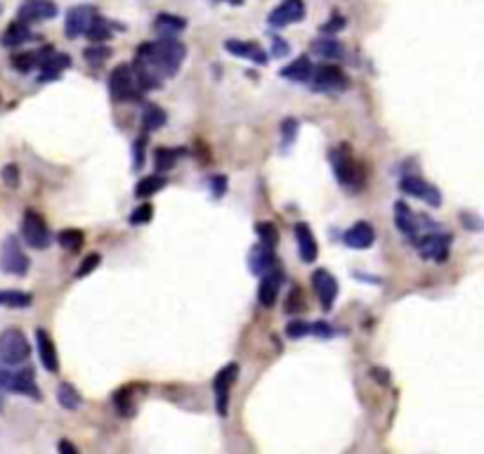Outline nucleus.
Returning a JSON list of instances; mask_svg holds the SVG:
<instances>
[{
  "mask_svg": "<svg viewBox=\"0 0 484 454\" xmlns=\"http://www.w3.org/2000/svg\"><path fill=\"white\" fill-rule=\"evenodd\" d=\"M184 55H187V48L172 36H163L159 38L156 43H144L137 48V57L135 64L147 67L149 71H154L161 78H170L177 73Z\"/></svg>",
  "mask_w": 484,
  "mask_h": 454,
  "instance_id": "f257e3e1",
  "label": "nucleus"
},
{
  "mask_svg": "<svg viewBox=\"0 0 484 454\" xmlns=\"http://www.w3.org/2000/svg\"><path fill=\"white\" fill-rule=\"evenodd\" d=\"M31 355V343L26 341L24 331L5 329L0 334V362L3 365H24Z\"/></svg>",
  "mask_w": 484,
  "mask_h": 454,
  "instance_id": "f03ea898",
  "label": "nucleus"
},
{
  "mask_svg": "<svg viewBox=\"0 0 484 454\" xmlns=\"http://www.w3.org/2000/svg\"><path fill=\"white\" fill-rule=\"evenodd\" d=\"M0 270L15 277H24L28 272V258L19 246V239L12 234L3 241V249H0Z\"/></svg>",
  "mask_w": 484,
  "mask_h": 454,
  "instance_id": "7ed1b4c3",
  "label": "nucleus"
},
{
  "mask_svg": "<svg viewBox=\"0 0 484 454\" xmlns=\"http://www.w3.org/2000/svg\"><path fill=\"white\" fill-rule=\"evenodd\" d=\"M310 85L314 90H326V93H338V90L348 88V76L341 67L336 64H319L312 67V73H310Z\"/></svg>",
  "mask_w": 484,
  "mask_h": 454,
  "instance_id": "20e7f679",
  "label": "nucleus"
},
{
  "mask_svg": "<svg viewBox=\"0 0 484 454\" xmlns=\"http://www.w3.org/2000/svg\"><path fill=\"white\" fill-rule=\"evenodd\" d=\"M21 237H24V241L31 246V249H36V251L48 249L50 229H48L45 218L40 213H36V211H26L24 220H21Z\"/></svg>",
  "mask_w": 484,
  "mask_h": 454,
  "instance_id": "39448f33",
  "label": "nucleus"
},
{
  "mask_svg": "<svg viewBox=\"0 0 484 454\" xmlns=\"http://www.w3.org/2000/svg\"><path fill=\"white\" fill-rule=\"evenodd\" d=\"M109 93H111L114 102L135 100L137 90H135V76H132L130 64H118L111 69V73H109Z\"/></svg>",
  "mask_w": 484,
  "mask_h": 454,
  "instance_id": "423d86ee",
  "label": "nucleus"
},
{
  "mask_svg": "<svg viewBox=\"0 0 484 454\" xmlns=\"http://www.w3.org/2000/svg\"><path fill=\"white\" fill-rule=\"evenodd\" d=\"M239 378V367L236 365H227L222 367L220 372L213 378V390H215V410L220 417H227L229 412V393H232V386Z\"/></svg>",
  "mask_w": 484,
  "mask_h": 454,
  "instance_id": "0eeeda50",
  "label": "nucleus"
},
{
  "mask_svg": "<svg viewBox=\"0 0 484 454\" xmlns=\"http://www.w3.org/2000/svg\"><path fill=\"white\" fill-rule=\"evenodd\" d=\"M57 17V5L53 0H24L19 5L17 19L24 24H38V21H48Z\"/></svg>",
  "mask_w": 484,
  "mask_h": 454,
  "instance_id": "6e6552de",
  "label": "nucleus"
},
{
  "mask_svg": "<svg viewBox=\"0 0 484 454\" xmlns=\"http://www.w3.org/2000/svg\"><path fill=\"white\" fill-rule=\"evenodd\" d=\"M449 241H451V237L449 234H440V232H432L428 234V237L423 239H416L413 244H416L418 254L425 258V261H437V263H445L449 258Z\"/></svg>",
  "mask_w": 484,
  "mask_h": 454,
  "instance_id": "1a4fd4ad",
  "label": "nucleus"
},
{
  "mask_svg": "<svg viewBox=\"0 0 484 454\" xmlns=\"http://www.w3.org/2000/svg\"><path fill=\"white\" fill-rule=\"evenodd\" d=\"M402 192L409 194V197H416L420 201H425L428 206H432V209H437V206L442 204V194L440 189H437L435 185H430V182L420 180V177L416 175H409L402 180Z\"/></svg>",
  "mask_w": 484,
  "mask_h": 454,
  "instance_id": "9d476101",
  "label": "nucleus"
},
{
  "mask_svg": "<svg viewBox=\"0 0 484 454\" xmlns=\"http://www.w3.org/2000/svg\"><path fill=\"white\" fill-rule=\"evenodd\" d=\"M312 289H314L316 298H319L321 308L328 313V310L333 308L336 296H338V279L333 277L331 272H326V270L319 268V270H314V272H312Z\"/></svg>",
  "mask_w": 484,
  "mask_h": 454,
  "instance_id": "9b49d317",
  "label": "nucleus"
},
{
  "mask_svg": "<svg viewBox=\"0 0 484 454\" xmlns=\"http://www.w3.org/2000/svg\"><path fill=\"white\" fill-rule=\"evenodd\" d=\"M305 19V3L303 0H284L279 8H274L269 12V26L284 28L288 24H296V21Z\"/></svg>",
  "mask_w": 484,
  "mask_h": 454,
  "instance_id": "f8f14e48",
  "label": "nucleus"
},
{
  "mask_svg": "<svg viewBox=\"0 0 484 454\" xmlns=\"http://www.w3.org/2000/svg\"><path fill=\"white\" fill-rule=\"evenodd\" d=\"M331 164H333V173H336V177L343 185H357L361 180V171L357 168L352 157L348 152H343V149L331 152Z\"/></svg>",
  "mask_w": 484,
  "mask_h": 454,
  "instance_id": "ddd939ff",
  "label": "nucleus"
},
{
  "mask_svg": "<svg viewBox=\"0 0 484 454\" xmlns=\"http://www.w3.org/2000/svg\"><path fill=\"white\" fill-rule=\"evenodd\" d=\"M224 48L227 53H232L234 57H241V60H249V62H256V64L265 67L269 62L267 53L256 43H246V40H236V38H229L224 40Z\"/></svg>",
  "mask_w": 484,
  "mask_h": 454,
  "instance_id": "4468645a",
  "label": "nucleus"
},
{
  "mask_svg": "<svg viewBox=\"0 0 484 454\" xmlns=\"http://www.w3.org/2000/svg\"><path fill=\"white\" fill-rule=\"evenodd\" d=\"M95 17V10L90 5H76L66 12V21H64V33L69 38H78L80 33H85L90 19Z\"/></svg>",
  "mask_w": 484,
  "mask_h": 454,
  "instance_id": "2eb2a0df",
  "label": "nucleus"
},
{
  "mask_svg": "<svg viewBox=\"0 0 484 454\" xmlns=\"http://www.w3.org/2000/svg\"><path fill=\"white\" fill-rule=\"evenodd\" d=\"M281 270L279 268H272L269 272L262 274V281L258 286V301L262 303V308H272L276 303V294H279V286H281Z\"/></svg>",
  "mask_w": 484,
  "mask_h": 454,
  "instance_id": "dca6fc26",
  "label": "nucleus"
},
{
  "mask_svg": "<svg viewBox=\"0 0 484 454\" xmlns=\"http://www.w3.org/2000/svg\"><path fill=\"white\" fill-rule=\"evenodd\" d=\"M343 239H345V244H348L350 249H359L361 251V249H368V246L373 244V239H376V229H373L371 222L359 220L343 234Z\"/></svg>",
  "mask_w": 484,
  "mask_h": 454,
  "instance_id": "f3484780",
  "label": "nucleus"
},
{
  "mask_svg": "<svg viewBox=\"0 0 484 454\" xmlns=\"http://www.w3.org/2000/svg\"><path fill=\"white\" fill-rule=\"evenodd\" d=\"M293 234H296L298 251H301L303 263H314L316 256H319V249H316V239H314V234H312V229H310L307 222H296Z\"/></svg>",
  "mask_w": 484,
  "mask_h": 454,
  "instance_id": "a211bd4d",
  "label": "nucleus"
},
{
  "mask_svg": "<svg viewBox=\"0 0 484 454\" xmlns=\"http://www.w3.org/2000/svg\"><path fill=\"white\" fill-rule=\"evenodd\" d=\"M36 341H38V355L43 367L50 372V374H57L60 372V358H57V348L53 343V336L45 329H36Z\"/></svg>",
  "mask_w": 484,
  "mask_h": 454,
  "instance_id": "6ab92c4d",
  "label": "nucleus"
},
{
  "mask_svg": "<svg viewBox=\"0 0 484 454\" xmlns=\"http://www.w3.org/2000/svg\"><path fill=\"white\" fill-rule=\"evenodd\" d=\"M38 67H40L38 80H40V83H48V80H57V78H60V73L64 71L66 67H71V57L62 55V53H55V50H53V53L45 57Z\"/></svg>",
  "mask_w": 484,
  "mask_h": 454,
  "instance_id": "aec40b11",
  "label": "nucleus"
},
{
  "mask_svg": "<svg viewBox=\"0 0 484 454\" xmlns=\"http://www.w3.org/2000/svg\"><path fill=\"white\" fill-rule=\"evenodd\" d=\"M8 390L28 395V398H33V400H40V388L36 386V381H33V369H28V367H26V369H21V372L10 374Z\"/></svg>",
  "mask_w": 484,
  "mask_h": 454,
  "instance_id": "412c9836",
  "label": "nucleus"
},
{
  "mask_svg": "<svg viewBox=\"0 0 484 454\" xmlns=\"http://www.w3.org/2000/svg\"><path fill=\"white\" fill-rule=\"evenodd\" d=\"M395 222L397 227H400V232L404 234L406 239L416 241L418 239V218L409 211V206L404 204V201H397L395 204Z\"/></svg>",
  "mask_w": 484,
  "mask_h": 454,
  "instance_id": "4be33fe9",
  "label": "nucleus"
},
{
  "mask_svg": "<svg viewBox=\"0 0 484 454\" xmlns=\"http://www.w3.org/2000/svg\"><path fill=\"white\" fill-rule=\"evenodd\" d=\"M249 265H251V272L253 274H262L269 272L274 265H276V258H274V249L272 246H265V244H258L256 249L251 251L249 256Z\"/></svg>",
  "mask_w": 484,
  "mask_h": 454,
  "instance_id": "5701e85b",
  "label": "nucleus"
},
{
  "mask_svg": "<svg viewBox=\"0 0 484 454\" xmlns=\"http://www.w3.org/2000/svg\"><path fill=\"white\" fill-rule=\"evenodd\" d=\"M312 53L324 57V60H341V57H345V45L336 36L316 38L312 40Z\"/></svg>",
  "mask_w": 484,
  "mask_h": 454,
  "instance_id": "b1692460",
  "label": "nucleus"
},
{
  "mask_svg": "<svg viewBox=\"0 0 484 454\" xmlns=\"http://www.w3.org/2000/svg\"><path fill=\"white\" fill-rule=\"evenodd\" d=\"M310 73H312V62H310L305 55L298 57V60H293L291 64L281 69V76H284L286 80H296V83H307Z\"/></svg>",
  "mask_w": 484,
  "mask_h": 454,
  "instance_id": "393cba45",
  "label": "nucleus"
},
{
  "mask_svg": "<svg viewBox=\"0 0 484 454\" xmlns=\"http://www.w3.org/2000/svg\"><path fill=\"white\" fill-rule=\"evenodd\" d=\"M28 38H31V28H28V24H24V21L17 19L5 28L3 45L5 48H19V45H24Z\"/></svg>",
  "mask_w": 484,
  "mask_h": 454,
  "instance_id": "a878e982",
  "label": "nucleus"
},
{
  "mask_svg": "<svg viewBox=\"0 0 484 454\" xmlns=\"http://www.w3.org/2000/svg\"><path fill=\"white\" fill-rule=\"evenodd\" d=\"M154 28L163 36H175L187 28V19L184 17H177V15H168V12H161L154 21Z\"/></svg>",
  "mask_w": 484,
  "mask_h": 454,
  "instance_id": "bb28decb",
  "label": "nucleus"
},
{
  "mask_svg": "<svg viewBox=\"0 0 484 454\" xmlns=\"http://www.w3.org/2000/svg\"><path fill=\"white\" fill-rule=\"evenodd\" d=\"M111 31H114V24L102 17H92L88 28H85V36H88L92 43H102V40H109L111 38Z\"/></svg>",
  "mask_w": 484,
  "mask_h": 454,
  "instance_id": "cd10ccee",
  "label": "nucleus"
},
{
  "mask_svg": "<svg viewBox=\"0 0 484 454\" xmlns=\"http://www.w3.org/2000/svg\"><path fill=\"white\" fill-rule=\"evenodd\" d=\"M57 241H60L62 249L71 251V254H78V251L83 249V244H85V234L76 227H66V229H62V232L57 234Z\"/></svg>",
  "mask_w": 484,
  "mask_h": 454,
  "instance_id": "c85d7f7f",
  "label": "nucleus"
},
{
  "mask_svg": "<svg viewBox=\"0 0 484 454\" xmlns=\"http://www.w3.org/2000/svg\"><path fill=\"white\" fill-rule=\"evenodd\" d=\"M57 400H60V405L69 412L78 410V407L83 405V398H80V393L71 383H60V388H57Z\"/></svg>",
  "mask_w": 484,
  "mask_h": 454,
  "instance_id": "c756f323",
  "label": "nucleus"
},
{
  "mask_svg": "<svg viewBox=\"0 0 484 454\" xmlns=\"http://www.w3.org/2000/svg\"><path fill=\"white\" fill-rule=\"evenodd\" d=\"M165 187V177L156 173V175H147V177H142L140 182H137V187H135V197L137 199H144V197H152V194H156L159 189H163Z\"/></svg>",
  "mask_w": 484,
  "mask_h": 454,
  "instance_id": "7c9ffc66",
  "label": "nucleus"
},
{
  "mask_svg": "<svg viewBox=\"0 0 484 454\" xmlns=\"http://www.w3.org/2000/svg\"><path fill=\"white\" fill-rule=\"evenodd\" d=\"M165 123V112L156 105H147L142 114V125L144 130H159Z\"/></svg>",
  "mask_w": 484,
  "mask_h": 454,
  "instance_id": "2f4dec72",
  "label": "nucleus"
},
{
  "mask_svg": "<svg viewBox=\"0 0 484 454\" xmlns=\"http://www.w3.org/2000/svg\"><path fill=\"white\" fill-rule=\"evenodd\" d=\"M31 303L33 296L24 291H0V306L5 308H28Z\"/></svg>",
  "mask_w": 484,
  "mask_h": 454,
  "instance_id": "473e14b6",
  "label": "nucleus"
},
{
  "mask_svg": "<svg viewBox=\"0 0 484 454\" xmlns=\"http://www.w3.org/2000/svg\"><path fill=\"white\" fill-rule=\"evenodd\" d=\"M177 157H180V149H159L156 159H154V166H156L159 173H165V171L175 168Z\"/></svg>",
  "mask_w": 484,
  "mask_h": 454,
  "instance_id": "72a5a7b5",
  "label": "nucleus"
},
{
  "mask_svg": "<svg viewBox=\"0 0 484 454\" xmlns=\"http://www.w3.org/2000/svg\"><path fill=\"white\" fill-rule=\"evenodd\" d=\"M109 55H111V48H107V45H92V48H85L83 50L85 62H88V64H92V67L102 64V62H105Z\"/></svg>",
  "mask_w": 484,
  "mask_h": 454,
  "instance_id": "f704fd0d",
  "label": "nucleus"
},
{
  "mask_svg": "<svg viewBox=\"0 0 484 454\" xmlns=\"http://www.w3.org/2000/svg\"><path fill=\"white\" fill-rule=\"evenodd\" d=\"M256 234L260 237V244L272 246V249H274L276 239H279V232H276V227L272 225V222H258V225H256Z\"/></svg>",
  "mask_w": 484,
  "mask_h": 454,
  "instance_id": "c9c22d12",
  "label": "nucleus"
},
{
  "mask_svg": "<svg viewBox=\"0 0 484 454\" xmlns=\"http://www.w3.org/2000/svg\"><path fill=\"white\" fill-rule=\"evenodd\" d=\"M12 67L17 69V71L28 73L31 69L38 67V57H36V53H19V55L12 57Z\"/></svg>",
  "mask_w": 484,
  "mask_h": 454,
  "instance_id": "e433bc0d",
  "label": "nucleus"
},
{
  "mask_svg": "<svg viewBox=\"0 0 484 454\" xmlns=\"http://www.w3.org/2000/svg\"><path fill=\"white\" fill-rule=\"evenodd\" d=\"M152 216H154V206L149 204V201H144V204H140L135 211H132L130 222H132V225H144V222L152 220Z\"/></svg>",
  "mask_w": 484,
  "mask_h": 454,
  "instance_id": "4c0bfd02",
  "label": "nucleus"
},
{
  "mask_svg": "<svg viewBox=\"0 0 484 454\" xmlns=\"http://www.w3.org/2000/svg\"><path fill=\"white\" fill-rule=\"evenodd\" d=\"M296 135H298V121L296 119L281 121V140H284V147H291V142L296 140Z\"/></svg>",
  "mask_w": 484,
  "mask_h": 454,
  "instance_id": "58836bf2",
  "label": "nucleus"
},
{
  "mask_svg": "<svg viewBox=\"0 0 484 454\" xmlns=\"http://www.w3.org/2000/svg\"><path fill=\"white\" fill-rule=\"evenodd\" d=\"M307 334H310V324H307V322H303V320L288 322V326H286V336L288 338L298 341V338H303V336H307Z\"/></svg>",
  "mask_w": 484,
  "mask_h": 454,
  "instance_id": "ea45409f",
  "label": "nucleus"
},
{
  "mask_svg": "<svg viewBox=\"0 0 484 454\" xmlns=\"http://www.w3.org/2000/svg\"><path fill=\"white\" fill-rule=\"evenodd\" d=\"M305 306H303V294H301V289L298 286H293L291 289V294H288V301H286V313L288 315H293V313H301Z\"/></svg>",
  "mask_w": 484,
  "mask_h": 454,
  "instance_id": "a19ab883",
  "label": "nucleus"
},
{
  "mask_svg": "<svg viewBox=\"0 0 484 454\" xmlns=\"http://www.w3.org/2000/svg\"><path fill=\"white\" fill-rule=\"evenodd\" d=\"M102 263V256L100 254H90L88 258H85L83 263H80V268L76 270V277H85V274H90L92 270H97V265Z\"/></svg>",
  "mask_w": 484,
  "mask_h": 454,
  "instance_id": "79ce46f5",
  "label": "nucleus"
},
{
  "mask_svg": "<svg viewBox=\"0 0 484 454\" xmlns=\"http://www.w3.org/2000/svg\"><path fill=\"white\" fill-rule=\"evenodd\" d=\"M343 28H345V19H343L341 15H336V17H331V21H326V24H321L319 31H321V33H331V36H333V33L343 31Z\"/></svg>",
  "mask_w": 484,
  "mask_h": 454,
  "instance_id": "37998d69",
  "label": "nucleus"
},
{
  "mask_svg": "<svg viewBox=\"0 0 484 454\" xmlns=\"http://www.w3.org/2000/svg\"><path fill=\"white\" fill-rule=\"evenodd\" d=\"M3 180H5V185H10V187H17L19 185V171H17V166H5L3 168Z\"/></svg>",
  "mask_w": 484,
  "mask_h": 454,
  "instance_id": "c03bdc74",
  "label": "nucleus"
},
{
  "mask_svg": "<svg viewBox=\"0 0 484 454\" xmlns=\"http://www.w3.org/2000/svg\"><path fill=\"white\" fill-rule=\"evenodd\" d=\"M210 187H213V197H222L224 192H227V177L224 175H215L210 177Z\"/></svg>",
  "mask_w": 484,
  "mask_h": 454,
  "instance_id": "a18cd8bd",
  "label": "nucleus"
},
{
  "mask_svg": "<svg viewBox=\"0 0 484 454\" xmlns=\"http://www.w3.org/2000/svg\"><path fill=\"white\" fill-rule=\"evenodd\" d=\"M310 334L328 338V336H333V329L326 324V322H314V324H310Z\"/></svg>",
  "mask_w": 484,
  "mask_h": 454,
  "instance_id": "49530a36",
  "label": "nucleus"
},
{
  "mask_svg": "<svg viewBox=\"0 0 484 454\" xmlns=\"http://www.w3.org/2000/svg\"><path fill=\"white\" fill-rule=\"evenodd\" d=\"M132 152H135V168H142V164H144V137H140V140L135 142Z\"/></svg>",
  "mask_w": 484,
  "mask_h": 454,
  "instance_id": "de8ad7c7",
  "label": "nucleus"
},
{
  "mask_svg": "<svg viewBox=\"0 0 484 454\" xmlns=\"http://www.w3.org/2000/svg\"><path fill=\"white\" fill-rule=\"evenodd\" d=\"M272 53H274L276 57H286V55H288V45L284 43V38H274Z\"/></svg>",
  "mask_w": 484,
  "mask_h": 454,
  "instance_id": "09e8293b",
  "label": "nucleus"
},
{
  "mask_svg": "<svg viewBox=\"0 0 484 454\" xmlns=\"http://www.w3.org/2000/svg\"><path fill=\"white\" fill-rule=\"evenodd\" d=\"M57 450H60L62 454H76V445H71L69 440H60V445H57Z\"/></svg>",
  "mask_w": 484,
  "mask_h": 454,
  "instance_id": "8fccbe9b",
  "label": "nucleus"
},
{
  "mask_svg": "<svg viewBox=\"0 0 484 454\" xmlns=\"http://www.w3.org/2000/svg\"><path fill=\"white\" fill-rule=\"evenodd\" d=\"M224 3H229V5H244V0H224Z\"/></svg>",
  "mask_w": 484,
  "mask_h": 454,
  "instance_id": "3c124183",
  "label": "nucleus"
},
{
  "mask_svg": "<svg viewBox=\"0 0 484 454\" xmlns=\"http://www.w3.org/2000/svg\"><path fill=\"white\" fill-rule=\"evenodd\" d=\"M0 10H3V8H0Z\"/></svg>",
  "mask_w": 484,
  "mask_h": 454,
  "instance_id": "603ef678",
  "label": "nucleus"
}]
</instances>
